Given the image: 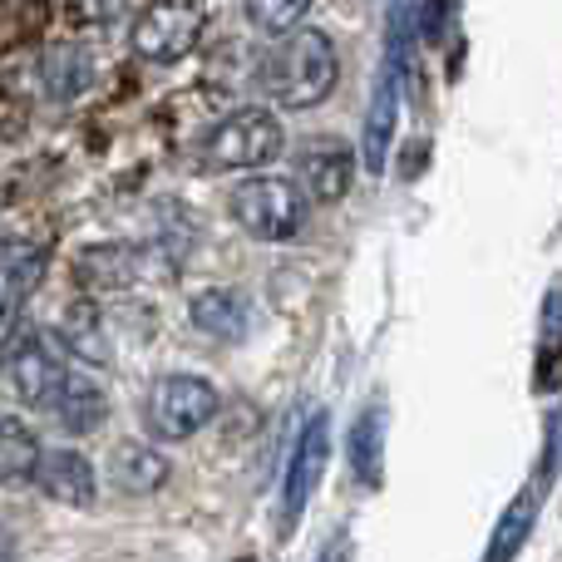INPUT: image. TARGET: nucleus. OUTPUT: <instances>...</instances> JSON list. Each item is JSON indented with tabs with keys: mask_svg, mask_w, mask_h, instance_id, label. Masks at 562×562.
Returning <instances> with one entry per match:
<instances>
[{
	"mask_svg": "<svg viewBox=\"0 0 562 562\" xmlns=\"http://www.w3.org/2000/svg\"><path fill=\"white\" fill-rule=\"evenodd\" d=\"M336 79H340V59L330 35L301 25L291 35H281V45L262 65V89L281 109H316L321 99H330Z\"/></svg>",
	"mask_w": 562,
	"mask_h": 562,
	"instance_id": "nucleus-1",
	"label": "nucleus"
},
{
	"mask_svg": "<svg viewBox=\"0 0 562 562\" xmlns=\"http://www.w3.org/2000/svg\"><path fill=\"white\" fill-rule=\"evenodd\" d=\"M227 213L257 243H286L306 227V198L291 178H243L227 198Z\"/></svg>",
	"mask_w": 562,
	"mask_h": 562,
	"instance_id": "nucleus-2",
	"label": "nucleus"
},
{
	"mask_svg": "<svg viewBox=\"0 0 562 562\" xmlns=\"http://www.w3.org/2000/svg\"><path fill=\"white\" fill-rule=\"evenodd\" d=\"M217 390L207 385L203 375H183V370H173V375H158L154 385H148V425H154L158 439H193L198 429H207L217 419Z\"/></svg>",
	"mask_w": 562,
	"mask_h": 562,
	"instance_id": "nucleus-3",
	"label": "nucleus"
},
{
	"mask_svg": "<svg viewBox=\"0 0 562 562\" xmlns=\"http://www.w3.org/2000/svg\"><path fill=\"white\" fill-rule=\"evenodd\" d=\"M203 40V10L193 0H148L134 15V30H128V45H134L138 59H154V65H173V59H188Z\"/></svg>",
	"mask_w": 562,
	"mask_h": 562,
	"instance_id": "nucleus-4",
	"label": "nucleus"
},
{
	"mask_svg": "<svg viewBox=\"0 0 562 562\" xmlns=\"http://www.w3.org/2000/svg\"><path fill=\"white\" fill-rule=\"evenodd\" d=\"M281 154V124L267 109H237L207 134V158L217 168H262Z\"/></svg>",
	"mask_w": 562,
	"mask_h": 562,
	"instance_id": "nucleus-5",
	"label": "nucleus"
},
{
	"mask_svg": "<svg viewBox=\"0 0 562 562\" xmlns=\"http://www.w3.org/2000/svg\"><path fill=\"white\" fill-rule=\"evenodd\" d=\"M330 464V415L316 409L301 429L296 449H291V464H286V484H281V528H296L301 514H306L311 494L321 488V474Z\"/></svg>",
	"mask_w": 562,
	"mask_h": 562,
	"instance_id": "nucleus-6",
	"label": "nucleus"
},
{
	"mask_svg": "<svg viewBox=\"0 0 562 562\" xmlns=\"http://www.w3.org/2000/svg\"><path fill=\"white\" fill-rule=\"evenodd\" d=\"M350 178H356V154H350V144H340V138H330V134L301 144L296 188L306 203H321V207L340 203V198L350 193Z\"/></svg>",
	"mask_w": 562,
	"mask_h": 562,
	"instance_id": "nucleus-7",
	"label": "nucleus"
},
{
	"mask_svg": "<svg viewBox=\"0 0 562 562\" xmlns=\"http://www.w3.org/2000/svg\"><path fill=\"white\" fill-rule=\"evenodd\" d=\"M0 370H5V385L15 390V400H25V405H45L55 395L59 375H65L55 350L45 346V336H30V330L10 340V350L0 356Z\"/></svg>",
	"mask_w": 562,
	"mask_h": 562,
	"instance_id": "nucleus-8",
	"label": "nucleus"
},
{
	"mask_svg": "<svg viewBox=\"0 0 562 562\" xmlns=\"http://www.w3.org/2000/svg\"><path fill=\"white\" fill-rule=\"evenodd\" d=\"M35 488L45 498L65 508H94L99 498V479H94V464H89L79 449H55V454H40L35 469H30Z\"/></svg>",
	"mask_w": 562,
	"mask_h": 562,
	"instance_id": "nucleus-9",
	"label": "nucleus"
},
{
	"mask_svg": "<svg viewBox=\"0 0 562 562\" xmlns=\"http://www.w3.org/2000/svg\"><path fill=\"white\" fill-rule=\"evenodd\" d=\"M405 69H395L385 59L380 65V79H375V99L366 109V144H360V158H366L370 173L385 168V154L395 144V124H400V94H405Z\"/></svg>",
	"mask_w": 562,
	"mask_h": 562,
	"instance_id": "nucleus-10",
	"label": "nucleus"
},
{
	"mask_svg": "<svg viewBox=\"0 0 562 562\" xmlns=\"http://www.w3.org/2000/svg\"><path fill=\"white\" fill-rule=\"evenodd\" d=\"M45 405H49V415H55V425L65 429V435H94L109 415L104 390H99L89 375H59L55 395H49Z\"/></svg>",
	"mask_w": 562,
	"mask_h": 562,
	"instance_id": "nucleus-11",
	"label": "nucleus"
},
{
	"mask_svg": "<svg viewBox=\"0 0 562 562\" xmlns=\"http://www.w3.org/2000/svg\"><path fill=\"white\" fill-rule=\"evenodd\" d=\"M188 316H193V326L203 330V336L243 340L247 321H252V306H247V296L243 291H233V286H207V291H198L193 296Z\"/></svg>",
	"mask_w": 562,
	"mask_h": 562,
	"instance_id": "nucleus-12",
	"label": "nucleus"
},
{
	"mask_svg": "<svg viewBox=\"0 0 562 562\" xmlns=\"http://www.w3.org/2000/svg\"><path fill=\"white\" fill-rule=\"evenodd\" d=\"M109 479H114V488L128 498L158 494V488L168 484V459L148 445H119L114 459H109Z\"/></svg>",
	"mask_w": 562,
	"mask_h": 562,
	"instance_id": "nucleus-13",
	"label": "nucleus"
},
{
	"mask_svg": "<svg viewBox=\"0 0 562 562\" xmlns=\"http://www.w3.org/2000/svg\"><path fill=\"white\" fill-rule=\"evenodd\" d=\"M138 267H144L138 262V247H128V243H99V247H85V252L75 257V277L94 291L128 286V281L138 277Z\"/></svg>",
	"mask_w": 562,
	"mask_h": 562,
	"instance_id": "nucleus-14",
	"label": "nucleus"
},
{
	"mask_svg": "<svg viewBox=\"0 0 562 562\" xmlns=\"http://www.w3.org/2000/svg\"><path fill=\"white\" fill-rule=\"evenodd\" d=\"M40 79H45V94H55L59 104L85 94V85L94 79V59L79 45H49L40 59Z\"/></svg>",
	"mask_w": 562,
	"mask_h": 562,
	"instance_id": "nucleus-15",
	"label": "nucleus"
},
{
	"mask_svg": "<svg viewBox=\"0 0 562 562\" xmlns=\"http://www.w3.org/2000/svg\"><path fill=\"white\" fill-rule=\"evenodd\" d=\"M533 524H538V488H524V494L504 508V518H498L494 538H488V548H484V558L479 562H514L528 548Z\"/></svg>",
	"mask_w": 562,
	"mask_h": 562,
	"instance_id": "nucleus-16",
	"label": "nucleus"
},
{
	"mask_svg": "<svg viewBox=\"0 0 562 562\" xmlns=\"http://www.w3.org/2000/svg\"><path fill=\"white\" fill-rule=\"evenodd\" d=\"M59 340H65L75 356H85V360H109L104 326H99L94 301H69L65 316H59Z\"/></svg>",
	"mask_w": 562,
	"mask_h": 562,
	"instance_id": "nucleus-17",
	"label": "nucleus"
},
{
	"mask_svg": "<svg viewBox=\"0 0 562 562\" xmlns=\"http://www.w3.org/2000/svg\"><path fill=\"white\" fill-rule=\"evenodd\" d=\"M380 449H385V409H360L356 435H350V464L360 479H380Z\"/></svg>",
	"mask_w": 562,
	"mask_h": 562,
	"instance_id": "nucleus-18",
	"label": "nucleus"
},
{
	"mask_svg": "<svg viewBox=\"0 0 562 562\" xmlns=\"http://www.w3.org/2000/svg\"><path fill=\"white\" fill-rule=\"evenodd\" d=\"M40 459V445L20 419H0V484H15V479H30Z\"/></svg>",
	"mask_w": 562,
	"mask_h": 562,
	"instance_id": "nucleus-19",
	"label": "nucleus"
},
{
	"mask_svg": "<svg viewBox=\"0 0 562 562\" xmlns=\"http://www.w3.org/2000/svg\"><path fill=\"white\" fill-rule=\"evenodd\" d=\"M306 10H311V0H247V20L262 35H291L306 20Z\"/></svg>",
	"mask_w": 562,
	"mask_h": 562,
	"instance_id": "nucleus-20",
	"label": "nucleus"
},
{
	"mask_svg": "<svg viewBox=\"0 0 562 562\" xmlns=\"http://www.w3.org/2000/svg\"><path fill=\"white\" fill-rule=\"evenodd\" d=\"M128 5H134V0H65L69 20H75V25H85V30L114 25V20L128 15Z\"/></svg>",
	"mask_w": 562,
	"mask_h": 562,
	"instance_id": "nucleus-21",
	"label": "nucleus"
},
{
	"mask_svg": "<svg viewBox=\"0 0 562 562\" xmlns=\"http://www.w3.org/2000/svg\"><path fill=\"white\" fill-rule=\"evenodd\" d=\"M449 10H454V0H425V35L429 40H445Z\"/></svg>",
	"mask_w": 562,
	"mask_h": 562,
	"instance_id": "nucleus-22",
	"label": "nucleus"
},
{
	"mask_svg": "<svg viewBox=\"0 0 562 562\" xmlns=\"http://www.w3.org/2000/svg\"><path fill=\"white\" fill-rule=\"evenodd\" d=\"M10 296H15V291H10V281L0 277V321H5V311H10Z\"/></svg>",
	"mask_w": 562,
	"mask_h": 562,
	"instance_id": "nucleus-23",
	"label": "nucleus"
},
{
	"mask_svg": "<svg viewBox=\"0 0 562 562\" xmlns=\"http://www.w3.org/2000/svg\"><path fill=\"white\" fill-rule=\"evenodd\" d=\"M5 553H10V538H5V528H0V562H5Z\"/></svg>",
	"mask_w": 562,
	"mask_h": 562,
	"instance_id": "nucleus-24",
	"label": "nucleus"
},
{
	"mask_svg": "<svg viewBox=\"0 0 562 562\" xmlns=\"http://www.w3.org/2000/svg\"><path fill=\"white\" fill-rule=\"evenodd\" d=\"M237 562H257V558H237Z\"/></svg>",
	"mask_w": 562,
	"mask_h": 562,
	"instance_id": "nucleus-25",
	"label": "nucleus"
}]
</instances>
